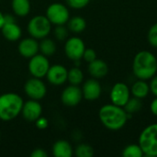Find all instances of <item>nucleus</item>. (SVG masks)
I'll list each match as a JSON object with an SVG mask.
<instances>
[{
	"instance_id": "nucleus-9",
	"label": "nucleus",
	"mask_w": 157,
	"mask_h": 157,
	"mask_svg": "<svg viewBox=\"0 0 157 157\" xmlns=\"http://www.w3.org/2000/svg\"><path fill=\"white\" fill-rule=\"evenodd\" d=\"M24 92L28 98L34 100H41L47 94V87L41 78L31 77L24 85Z\"/></svg>"
},
{
	"instance_id": "nucleus-17",
	"label": "nucleus",
	"mask_w": 157,
	"mask_h": 157,
	"mask_svg": "<svg viewBox=\"0 0 157 157\" xmlns=\"http://www.w3.org/2000/svg\"><path fill=\"white\" fill-rule=\"evenodd\" d=\"M0 30L4 38L8 41H17L20 40L22 36V30L16 21L4 23Z\"/></svg>"
},
{
	"instance_id": "nucleus-16",
	"label": "nucleus",
	"mask_w": 157,
	"mask_h": 157,
	"mask_svg": "<svg viewBox=\"0 0 157 157\" xmlns=\"http://www.w3.org/2000/svg\"><path fill=\"white\" fill-rule=\"evenodd\" d=\"M87 71L91 77L99 80L107 76L109 73V66L104 60L97 58L96 60L88 63Z\"/></svg>"
},
{
	"instance_id": "nucleus-33",
	"label": "nucleus",
	"mask_w": 157,
	"mask_h": 157,
	"mask_svg": "<svg viewBox=\"0 0 157 157\" xmlns=\"http://www.w3.org/2000/svg\"><path fill=\"white\" fill-rule=\"evenodd\" d=\"M30 156L31 157H47L48 156V154L47 152L42 149V148H36L34 149L31 154H30Z\"/></svg>"
},
{
	"instance_id": "nucleus-11",
	"label": "nucleus",
	"mask_w": 157,
	"mask_h": 157,
	"mask_svg": "<svg viewBox=\"0 0 157 157\" xmlns=\"http://www.w3.org/2000/svg\"><path fill=\"white\" fill-rule=\"evenodd\" d=\"M82 99L83 94L82 89L79 87V86L69 85L63 90L61 95L62 103L69 108L77 106L82 101Z\"/></svg>"
},
{
	"instance_id": "nucleus-21",
	"label": "nucleus",
	"mask_w": 157,
	"mask_h": 157,
	"mask_svg": "<svg viewBox=\"0 0 157 157\" xmlns=\"http://www.w3.org/2000/svg\"><path fill=\"white\" fill-rule=\"evenodd\" d=\"M66 24H67L68 30L75 34L82 33L86 28V21L81 16H75L72 17H70Z\"/></svg>"
},
{
	"instance_id": "nucleus-34",
	"label": "nucleus",
	"mask_w": 157,
	"mask_h": 157,
	"mask_svg": "<svg viewBox=\"0 0 157 157\" xmlns=\"http://www.w3.org/2000/svg\"><path fill=\"white\" fill-rule=\"evenodd\" d=\"M150 110L154 116L157 117V97H155V98H154L152 100V102L150 104Z\"/></svg>"
},
{
	"instance_id": "nucleus-23",
	"label": "nucleus",
	"mask_w": 157,
	"mask_h": 157,
	"mask_svg": "<svg viewBox=\"0 0 157 157\" xmlns=\"http://www.w3.org/2000/svg\"><path fill=\"white\" fill-rule=\"evenodd\" d=\"M67 81L70 83V85H74V86H79L83 83L84 73L79 68V66H74L68 70Z\"/></svg>"
},
{
	"instance_id": "nucleus-22",
	"label": "nucleus",
	"mask_w": 157,
	"mask_h": 157,
	"mask_svg": "<svg viewBox=\"0 0 157 157\" xmlns=\"http://www.w3.org/2000/svg\"><path fill=\"white\" fill-rule=\"evenodd\" d=\"M39 46L40 53L47 57L52 56L56 52V44L54 40L47 37L40 40V42H39Z\"/></svg>"
},
{
	"instance_id": "nucleus-8",
	"label": "nucleus",
	"mask_w": 157,
	"mask_h": 157,
	"mask_svg": "<svg viewBox=\"0 0 157 157\" xmlns=\"http://www.w3.org/2000/svg\"><path fill=\"white\" fill-rule=\"evenodd\" d=\"M85 50H86V44L81 38L77 36H73L65 40L64 53L68 59L74 62L81 60L83 58Z\"/></svg>"
},
{
	"instance_id": "nucleus-27",
	"label": "nucleus",
	"mask_w": 157,
	"mask_h": 157,
	"mask_svg": "<svg viewBox=\"0 0 157 157\" xmlns=\"http://www.w3.org/2000/svg\"><path fill=\"white\" fill-rule=\"evenodd\" d=\"M68 32L69 30L66 27H64V25H59V26H55L53 33L56 40L63 41L68 38Z\"/></svg>"
},
{
	"instance_id": "nucleus-2",
	"label": "nucleus",
	"mask_w": 157,
	"mask_h": 157,
	"mask_svg": "<svg viewBox=\"0 0 157 157\" xmlns=\"http://www.w3.org/2000/svg\"><path fill=\"white\" fill-rule=\"evenodd\" d=\"M132 73L137 79L150 80L157 74V57L146 50L137 52L132 61Z\"/></svg>"
},
{
	"instance_id": "nucleus-12",
	"label": "nucleus",
	"mask_w": 157,
	"mask_h": 157,
	"mask_svg": "<svg viewBox=\"0 0 157 157\" xmlns=\"http://www.w3.org/2000/svg\"><path fill=\"white\" fill-rule=\"evenodd\" d=\"M67 76H68V70L65 66L62 64H53L51 65L47 75L46 78L47 81L55 86H63L67 82Z\"/></svg>"
},
{
	"instance_id": "nucleus-13",
	"label": "nucleus",
	"mask_w": 157,
	"mask_h": 157,
	"mask_svg": "<svg viewBox=\"0 0 157 157\" xmlns=\"http://www.w3.org/2000/svg\"><path fill=\"white\" fill-rule=\"evenodd\" d=\"M82 94L83 98H85L87 101H95L98 100L102 93V86L98 81V79L96 78H90L87 79L82 86Z\"/></svg>"
},
{
	"instance_id": "nucleus-5",
	"label": "nucleus",
	"mask_w": 157,
	"mask_h": 157,
	"mask_svg": "<svg viewBox=\"0 0 157 157\" xmlns=\"http://www.w3.org/2000/svg\"><path fill=\"white\" fill-rule=\"evenodd\" d=\"M52 23L44 15H37L31 17L27 25V30L30 37L36 40H42L51 33Z\"/></svg>"
},
{
	"instance_id": "nucleus-26",
	"label": "nucleus",
	"mask_w": 157,
	"mask_h": 157,
	"mask_svg": "<svg viewBox=\"0 0 157 157\" xmlns=\"http://www.w3.org/2000/svg\"><path fill=\"white\" fill-rule=\"evenodd\" d=\"M75 155L77 157H92L94 155V149L87 144H79L75 149Z\"/></svg>"
},
{
	"instance_id": "nucleus-6",
	"label": "nucleus",
	"mask_w": 157,
	"mask_h": 157,
	"mask_svg": "<svg viewBox=\"0 0 157 157\" xmlns=\"http://www.w3.org/2000/svg\"><path fill=\"white\" fill-rule=\"evenodd\" d=\"M45 16L54 26L65 25L70 18V12L64 4L55 2L47 7Z\"/></svg>"
},
{
	"instance_id": "nucleus-36",
	"label": "nucleus",
	"mask_w": 157,
	"mask_h": 157,
	"mask_svg": "<svg viewBox=\"0 0 157 157\" xmlns=\"http://www.w3.org/2000/svg\"><path fill=\"white\" fill-rule=\"evenodd\" d=\"M4 23H5V19H4V14H3V13L0 11V29H1V28L3 27Z\"/></svg>"
},
{
	"instance_id": "nucleus-1",
	"label": "nucleus",
	"mask_w": 157,
	"mask_h": 157,
	"mask_svg": "<svg viewBox=\"0 0 157 157\" xmlns=\"http://www.w3.org/2000/svg\"><path fill=\"white\" fill-rule=\"evenodd\" d=\"M98 118L105 128L114 132L121 130L129 121L125 109L112 103L105 104L99 109Z\"/></svg>"
},
{
	"instance_id": "nucleus-25",
	"label": "nucleus",
	"mask_w": 157,
	"mask_h": 157,
	"mask_svg": "<svg viewBox=\"0 0 157 157\" xmlns=\"http://www.w3.org/2000/svg\"><path fill=\"white\" fill-rule=\"evenodd\" d=\"M121 155L123 157H143L144 155L139 144H132L127 145L122 150Z\"/></svg>"
},
{
	"instance_id": "nucleus-15",
	"label": "nucleus",
	"mask_w": 157,
	"mask_h": 157,
	"mask_svg": "<svg viewBox=\"0 0 157 157\" xmlns=\"http://www.w3.org/2000/svg\"><path fill=\"white\" fill-rule=\"evenodd\" d=\"M17 51L18 53L24 57V58H31L40 52V46H39V41L38 40L29 37V38H24L22 39L17 46Z\"/></svg>"
},
{
	"instance_id": "nucleus-29",
	"label": "nucleus",
	"mask_w": 157,
	"mask_h": 157,
	"mask_svg": "<svg viewBox=\"0 0 157 157\" xmlns=\"http://www.w3.org/2000/svg\"><path fill=\"white\" fill-rule=\"evenodd\" d=\"M65 2L73 9H82L89 4L90 0H65Z\"/></svg>"
},
{
	"instance_id": "nucleus-32",
	"label": "nucleus",
	"mask_w": 157,
	"mask_h": 157,
	"mask_svg": "<svg viewBox=\"0 0 157 157\" xmlns=\"http://www.w3.org/2000/svg\"><path fill=\"white\" fill-rule=\"evenodd\" d=\"M149 86H150V92L154 96L157 97V74L150 79Z\"/></svg>"
},
{
	"instance_id": "nucleus-18",
	"label": "nucleus",
	"mask_w": 157,
	"mask_h": 157,
	"mask_svg": "<svg viewBox=\"0 0 157 157\" xmlns=\"http://www.w3.org/2000/svg\"><path fill=\"white\" fill-rule=\"evenodd\" d=\"M52 155L55 157H72L74 149L66 140H58L52 145Z\"/></svg>"
},
{
	"instance_id": "nucleus-37",
	"label": "nucleus",
	"mask_w": 157,
	"mask_h": 157,
	"mask_svg": "<svg viewBox=\"0 0 157 157\" xmlns=\"http://www.w3.org/2000/svg\"><path fill=\"white\" fill-rule=\"evenodd\" d=\"M0 138H1V133H0Z\"/></svg>"
},
{
	"instance_id": "nucleus-19",
	"label": "nucleus",
	"mask_w": 157,
	"mask_h": 157,
	"mask_svg": "<svg viewBox=\"0 0 157 157\" xmlns=\"http://www.w3.org/2000/svg\"><path fill=\"white\" fill-rule=\"evenodd\" d=\"M130 88L132 96L140 99L145 98L150 93V86L146 80L137 79L135 82L132 83Z\"/></svg>"
},
{
	"instance_id": "nucleus-20",
	"label": "nucleus",
	"mask_w": 157,
	"mask_h": 157,
	"mask_svg": "<svg viewBox=\"0 0 157 157\" xmlns=\"http://www.w3.org/2000/svg\"><path fill=\"white\" fill-rule=\"evenodd\" d=\"M11 8L13 13L17 17H24L30 12V1L29 0H12Z\"/></svg>"
},
{
	"instance_id": "nucleus-3",
	"label": "nucleus",
	"mask_w": 157,
	"mask_h": 157,
	"mask_svg": "<svg viewBox=\"0 0 157 157\" xmlns=\"http://www.w3.org/2000/svg\"><path fill=\"white\" fill-rule=\"evenodd\" d=\"M24 101L16 93L8 92L0 96V120L11 121L21 114Z\"/></svg>"
},
{
	"instance_id": "nucleus-30",
	"label": "nucleus",
	"mask_w": 157,
	"mask_h": 157,
	"mask_svg": "<svg viewBox=\"0 0 157 157\" xmlns=\"http://www.w3.org/2000/svg\"><path fill=\"white\" fill-rule=\"evenodd\" d=\"M82 59L84 61H86L87 63L92 62V61H94V60H96L97 59V52H96V51L91 49V48H88V49L86 48Z\"/></svg>"
},
{
	"instance_id": "nucleus-7",
	"label": "nucleus",
	"mask_w": 157,
	"mask_h": 157,
	"mask_svg": "<svg viewBox=\"0 0 157 157\" xmlns=\"http://www.w3.org/2000/svg\"><path fill=\"white\" fill-rule=\"evenodd\" d=\"M50 66L51 64L48 57L41 53H37L33 57L29 58V62L28 64L29 74L33 77L41 79L46 76Z\"/></svg>"
},
{
	"instance_id": "nucleus-31",
	"label": "nucleus",
	"mask_w": 157,
	"mask_h": 157,
	"mask_svg": "<svg viewBox=\"0 0 157 157\" xmlns=\"http://www.w3.org/2000/svg\"><path fill=\"white\" fill-rule=\"evenodd\" d=\"M35 125H36V127H37L39 130H45V129H47L48 126H49V121H48V120H47L46 118L40 116V117L35 121Z\"/></svg>"
},
{
	"instance_id": "nucleus-14",
	"label": "nucleus",
	"mask_w": 157,
	"mask_h": 157,
	"mask_svg": "<svg viewBox=\"0 0 157 157\" xmlns=\"http://www.w3.org/2000/svg\"><path fill=\"white\" fill-rule=\"evenodd\" d=\"M22 117L29 122H35L42 114V107L39 100L30 99L24 102L22 110Z\"/></svg>"
},
{
	"instance_id": "nucleus-38",
	"label": "nucleus",
	"mask_w": 157,
	"mask_h": 157,
	"mask_svg": "<svg viewBox=\"0 0 157 157\" xmlns=\"http://www.w3.org/2000/svg\"><path fill=\"white\" fill-rule=\"evenodd\" d=\"M0 1H1V0H0Z\"/></svg>"
},
{
	"instance_id": "nucleus-10",
	"label": "nucleus",
	"mask_w": 157,
	"mask_h": 157,
	"mask_svg": "<svg viewBox=\"0 0 157 157\" xmlns=\"http://www.w3.org/2000/svg\"><path fill=\"white\" fill-rule=\"evenodd\" d=\"M131 97V88L127 84L123 82H118L114 84L109 93V98L111 103L122 108L125 106Z\"/></svg>"
},
{
	"instance_id": "nucleus-24",
	"label": "nucleus",
	"mask_w": 157,
	"mask_h": 157,
	"mask_svg": "<svg viewBox=\"0 0 157 157\" xmlns=\"http://www.w3.org/2000/svg\"><path fill=\"white\" fill-rule=\"evenodd\" d=\"M142 107H143L142 99L137 98H134V97H132V98L131 97V98L125 104V106L123 107V109L128 113V117L130 119L134 113L140 111L141 109H142Z\"/></svg>"
},
{
	"instance_id": "nucleus-28",
	"label": "nucleus",
	"mask_w": 157,
	"mask_h": 157,
	"mask_svg": "<svg viewBox=\"0 0 157 157\" xmlns=\"http://www.w3.org/2000/svg\"><path fill=\"white\" fill-rule=\"evenodd\" d=\"M147 40L153 48H157V22L152 25L147 33Z\"/></svg>"
},
{
	"instance_id": "nucleus-35",
	"label": "nucleus",
	"mask_w": 157,
	"mask_h": 157,
	"mask_svg": "<svg viewBox=\"0 0 157 157\" xmlns=\"http://www.w3.org/2000/svg\"><path fill=\"white\" fill-rule=\"evenodd\" d=\"M4 19H5V23L6 22H15V17L13 15H4Z\"/></svg>"
},
{
	"instance_id": "nucleus-4",
	"label": "nucleus",
	"mask_w": 157,
	"mask_h": 157,
	"mask_svg": "<svg viewBox=\"0 0 157 157\" xmlns=\"http://www.w3.org/2000/svg\"><path fill=\"white\" fill-rule=\"evenodd\" d=\"M138 144L145 156L157 157V123L150 124L142 131Z\"/></svg>"
}]
</instances>
